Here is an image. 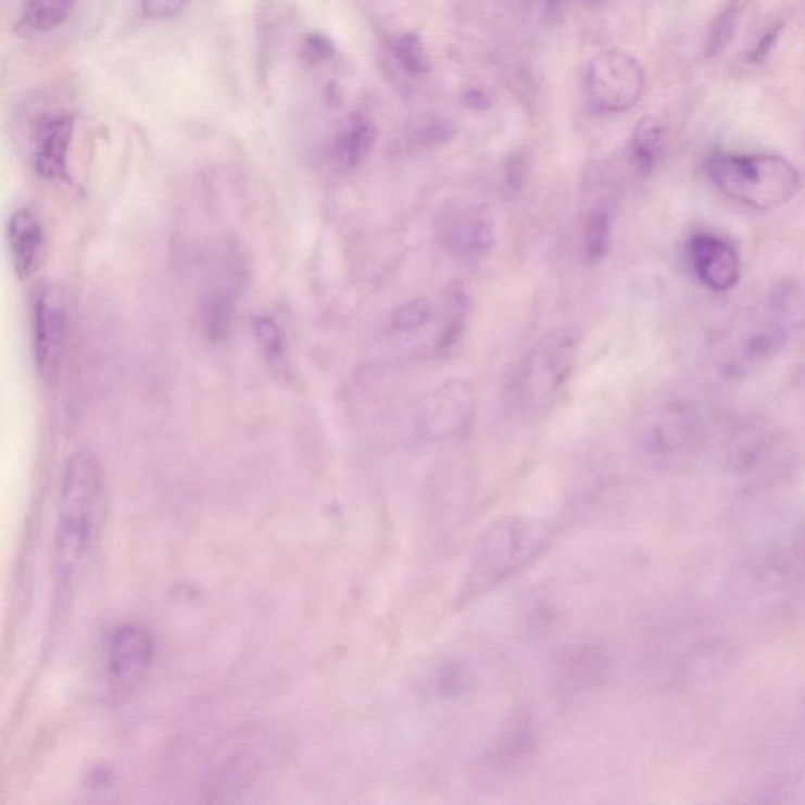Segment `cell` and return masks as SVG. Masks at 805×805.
<instances>
[{
    "instance_id": "7a4b0ae2",
    "label": "cell",
    "mask_w": 805,
    "mask_h": 805,
    "mask_svg": "<svg viewBox=\"0 0 805 805\" xmlns=\"http://www.w3.org/2000/svg\"><path fill=\"white\" fill-rule=\"evenodd\" d=\"M546 524L526 516H502L485 529L456 593V607L469 606L529 567L546 552Z\"/></svg>"
},
{
    "instance_id": "d4e9b609",
    "label": "cell",
    "mask_w": 805,
    "mask_h": 805,
    "mask_svg": "<svg viewBox=\"0 0 805 805\" xmlns=\"http://www.w3.org/2000/svg\"><path fill=\"white\" fill-rule=\"evenodd\" d=\"M256 343L263 356L268 361H280L285 353V337L282 329L268 316H259L254 322Z\"/></svg>"
},
{
    "instance_id": "6da1fadb",
    "label": "cell",
    "mask_w": 805,
    "mask_h": 805,
    "mask_svg": "<svg viewBox=\"0 0 805 805\" xmlns=\"http://www.w3.org/2000/svg\"><path fill=\"white\" fill-rule=\"evenodd\" d=\"M104 507L103 466L89 450H80L66 464L60 495L55 532V583L59 595L68 593L77 569L93 548L103 524Z\"/></svg>"
},
{
    "instance_id": "44dd1931",
    "label": "cell",
    "mask_w": 805,
    "mask_h": 805,
    "mask_svg": "<svg viewBox=\"0 0 805 805\" xmlns=\"http://www.w3.org/2000/svg\"><path fill=\"white\" fill-rule=\"evenodd\" d=\"M612 224L606 210L592 211L583 224L582 248L587 262L596 263L606 256L611 246Z\"/></svg>"
},
{
    "instance_id": "603a6c76",
    "label": "cell",
    "mask_w": 805,
    "mask_h": 805,
    "mask_svg": "<svg viewBox=\"0 0 805 805\" xmlns=\"http://www.w3.org/2000/svg\"><path fill=\"white\" fill-rule=\"evenodd\" d=\"M393 55L407 75L420 76L430 70V59L417 35L406 34L393 43Z\"/></svg>"
},
{
    "instance_id": "9c48e42d",
    "label": "cell",
    "mask_w": 805,
    "mask_h": 805,
    "mask_svg": "<svg viewBox=\"0 0 805 805\" xmlns=\"http://www.w3.org/2000/svg\"><path fill=\"white\" fill-rule=\"evenodd\" d=\"M73 137L75 118L72 115H49L38 122L32 142V160L41 178L55 183L68 181Z\"/></svg>"
},
{
    "instance_id": "ac0fdd59",
    "label": "cell",
    "mask_w": 805,
    "mask_h": 805,
    "mask_svg": "<svg viewBox=\"0 0 805 805\" xmlns=\"http://www.w3.org/2000/svg\"><path fill=\"white\" fill-rule=\"evenodd\" d=\"M476 671L463 659L445 661L432 674L431 691L439 697L452 699L467 694L476 684Z\"/></svg>"
},
{
    "instance_id": "8fae6325",
    "label": "cell",
    "mask_w": 805,
    "mask_h": 805,
    "mask_svg": "<svg viewBox=\"0 0 805 805\" xmlns=\"http://www.w3.org/2000/svg\"><path fill=\"white\" fill-rule=\"evenodd\" d=\"M154 655L150 632L137 625H123L108 643V670L122 687L135 683L149 669Z\"/></svg>"
},
{
    "instance_id": "83f0119b",
    "label": "cell",
    "mask_w": 805,
    "mask_h": 805,
    "mask_svg": "<svg viewBox=\"0 0 805 805\" xmlns=\"http://www.w3.org/2000/svg\"><path fill=\"white\" fill-rule=\"evenodd\" d=\"M783 23H776L772 24L771 27H768V30L765 32V34L762 35L760 40H758V43L752 48V51L749 52V60H751L752 63H758L762 62V60L766 59V55L769 54V52L772 51V48H775L777 43V38H779L780 30H782Z\"/></svg>"
},
{
    "instance_id": "e0dca14e",
    "label": "cell",
    "mask_w": 805,
    "mask_h": 805,
    "mask_svg": "<svg viewBox=\"0 0 805 805\" xmlns=\"http://www.w3.org/2000/svg\"><path fill=\"white\" fill-rule=\"evenodd\" d=\"M75 5L76 0H24L21 26L38 34L58 29L72 16Z\"/></svg>"
},
{
    "instance_id": "5bb4252c",
    "label": "cell",
    "mask_w": 805,
    "mask_h": 805,
    "mask_svg": "<svg viewBox=\"0 0 805 805\" xmlns=\"http://www.w3.org/2000/svg\"><path fill=\"white\" fill-rule=\"evenodd\" d=\"M533 734L527 717L518 716L510 720L507 729L502 731L498 743L488 754L487 766L492 771H505L521 763L532 747Z\"/></svg>"
},
{
    "instance_id": "7c38bea8",
    "label": "cell",
    "mask_w": 805,
    "mask_h": 805,
    "mask_svg": "<svg viewBox=\"0 0 805 805\" xmlns=\"http://www.w3.org/2000/svg\"><path fill=\"white\" fill-rule=\"evenodd\" d=\"M13 268L21 280L29 279L37 268L45 244L43 225L30 210H17L7 225Z\"/></svg>"
},
{
    "instance_id": "d6986e66",
    "label": "cell",
    "mask_w": 805,
    "mask_h": 805,
    "mask_svg": "<svg viewBox=\"0 0 805 805\" xmlns=\"http://www.w3.org/2000/svg\"><path fill=\"white\" fill-rule=\"evenodd\" d=\"M744 7L746 0H729V3L717 13L706 35V58H716L731 43L743 16Z\"/></svg>"
},
{
    "instance_id": "f1b7e54d",
    "label": "cell",
    "mask_w": 805,
    "mask_h": 805,
    "mask_svg": "<svg viewBox=\"0 0 805 805\" xmlns=\"http://www.w3.org/2000/svg\"><path fill=\"white\" fill-rule=\"evenodd\" d=\"M464 103L470 109H487L490 105V98L481 90H469L464 95Z\"/></svg>"
},
{
    "instance_id": "ffe728a7",
    "label": "cell",
    "mask_w": 805,
    "mask_h": 805,
    "mask_svg": "<svg viewBox=\"0 0 805 805\" xmlns=\"http://www.w3.org/2000/svg\"><path fill=\"white\" fill-rule=\"evenodd\" d=\"M467 316H469V301H467L466 294L456 288L450 293L444 326H442L441 336H439L438 344H436L441 356H449L462 342Z\"/></svg>"
},
{
    "instance_id": "f546056e",
    "label": "cell",
    "mask_w": 805,
    "mask_h": 805,
    "mask_svg": "<svg viewBox=\"0 0 805 805\" xmlns=\"http://www.w3.org/2000/svg\"><path fill=\"white\" fill-rule=\"evenodd\" d=\"M544 3H546V15L551 21H557L562 15L564 0H544Z\"/></svg>"
},
{
    "instance_id": "ba28073f",
    "label": "cell",
    "mask_w": 805,
    "mask_h": 805,
    "mask_svg": "<svg viewBox=\"0 0 805 805\" xmlns=\"http://www.w3.org/2000/svg\"><path fill=\"white\" fill-rule=\"evenodd\" d=\"M476 392L464 379H450L432 390L420 411V427L435 441L463 435L473 424Z\"/></svg>"
},
{
    "instance_id": "277c9868",
    "label": "cell",
    "mask_w": 805,
    "mask_h": 805,
    "mask_svg": "<svg viewBox=\"0 0 805 805\" xmlns=\"http://www.w3.org/2000/svg\"><path fill=\"white\" fill-rule=\"evenodd\" d=\"M578 343L567 330L538 340L519 367L516 395L527 410H543L567 385L575 368Z\"/></svg>"
},
{
    "instance_id": "3957f363",
    "label": "cell",
    "mask_w": 805,
    "mask_h": 805,
    "mask_svg": "<svg viewBox=\"0 0 805 805\" xmlns=\"http://www.w3.org/2000/svg\"><path fill=\"white\" fill-rule=\"evenodd\" d=\"M705 172L724 196L749 209H779L800 191V172L779 154L715 151L705 158Z\"/></svg>"
},
{
    "instance_id": "5b68a950",
    "label": "cell",
    "mask_w": 805,
    "mask_h": 805,
    "mask_svg": "<svg viewBox=\"0 0 805 805\" xmlns=\"http://www.w3.org/2000/svg\"><path fill=\"white\" fill-rule=\"evenodd\" d=\"M645 73L641 63L624 51H606L590 63L586 91L593 111L618 114L641 100Z\"/></svg>"
},
{
    "instance_id": "52a82bcc",
    "label": "cell",
    "mask_w": 805,
    "mask_h": 805,
    "mask_svg": "<svg viewBox=\"0 0 805 805\" xmlns=\"http://www.w3.org/2000/svg\"><path fill=\"white\" fill-rule=\"evenodd\" d=\"M66 309L62 290L45 285L35 297L32 311V351L35 368L46 382H55L65 344Z\"/></svg>"
},
{
    "instance_id": "484cf974",
    "label": "cell",
    "mask_w": 805,
    "mask_h": 805,
    "mask_svg": "<svg viewBox=\"0 0 805 805\" xmlns=\"http://www.w3.org/2000/svg\"><path fill=\"white\" fill-rule=\"evenodd\" d=\"M336 54V46L323 34H312L305 38L301 48V58L311 65L328 62Z\"/></svg>"
},
{
    "instance_id": "8992f818",
    "label": "cell",
    "mask_w": 805,
    "mask_h": 805,
    "mask_svg": "<svg viewBox=\"0 0 805 805\" xmlns=\"http://www.w3.org/2000/svg\"><path fill=\"white\" fill-rule=\"evenodd\" d=\"M436 237L449 254L476 260L494 248L495 217L485 202H450L436 221Z\"/></svg>"
},
{
    "instance_id": "7402d4cb",
    "label": "cell",
    "mask_w": 805,
    "mask_h": 805,
    "mask_svg": "<svg viewBox=\"0 0 805 805\" xmlns=\"http://www.w3.org/2000/svg\"><path fill=\"white\" fill-rule=\"evenodd\" d=\"M234 298L225 290L213 291L205 298L202 318L211 339L221 340L228 336L234 319Z\"/></svg>"
},
{
    "instance_id": "cb8c5ba5",
    "label": "cell",
    "mask_w": 805,
    "mask_h": 805,
    "mask_svg": "<svg viewBox=\"0 0 805 805\" xmlns=\"http://www.w3.org/2000/svg\"><path fill=\"white\" fill-rule=\"evenodd\" d=\"M432 318V304L427 298L411 299L397 309L392 326L399 332H413L428 325Z\"/></svg>"
},
{
    "instance_id": "9a60e30c",
    "label": "cell",
    "mask_w": 805,
    "mask_h": 805,
    "mask_svg": "<svg viewBox=\"0 0 805 805\" xmlns=\"http://www.w3.org/2000/svg\"><path fill=\"white\" fill-rule=\"evenodd\" d=\"M666 149V131L655 115H645L631 137V161L643 175L652 174Z\"/></svg>"
},
{
    "instance_id": "4fadbf2b",
    "label": "cell",
    "mask_w": 805,
    "mask_h": 805,
    "mask_svg": "<svg viewBox=\"0 0 805 805\" xmlns=\"http://www.w3.org/2000/svg\"><path fill=\"white\" fill-rule=\"evenodd\" d=\"M376 142L374 122L365 115H351L332 142V160L343 171L361 167L372 154Z\"/></svg>"
},
{
    "instance_id": "4316f807",
    "label": "cell",
    "mask_w": 805,
    "mask_h": 805,
    "mask_svg": "<svg viewBox=\"0 0 805 805\" xmlns=\"http://www.w3.org/2000/svg\"><path fill=\"white\" fill-rule=\"evenodd\" d=\"M191 0H140L143 16L151 21H167L177 17Z\"/></svg>"
},
{
    "instance_id": "30bf717a",
    "label": "cell",
    "mask_w": 805,
    "mask_h": 805,
    "mask_svg": "<svg viewBox=\"0 0 805 805\" xmlns=\"http://www.w3.org/2000/svg\"><path fill=\"white\" fill-rule=\"evenodd\" d=\"M688 256L695 276L713 291H729L741 277V259L727 239L697 234L688 244Z\"/></svg>"
},
{
    "instance_id": "4dcf8cb0",
    "label": "cell",
    "mask_w": 805,
    "mask_h": 805,
    "mask_svg": "<svg viewBox=\"0 0 805 805\" xmlns=\"http://www.w3.org/2000/svg\"><path fill=\"white\" fill-rule=\"evenodd\" d=\"M589 2H595V3H596V2H598V0H589Z\"/></svg>"
},
{
    "instance_id": "2e32d148",
    "label": "cell",
    "mask_w": 805,
    "mask_h": 805,
    "mask_svg": "<svg viewBox=\"0 0 805 805\" xmlns=\"http://www.w3.org/2000/svg\"><path fill=\"white\" fill-rule=\"evenodd\" d=\"M771 322L783 329H801L805 326V284L785 280L777 284L768 299Z\"/></svg>"
}]
</instances>
